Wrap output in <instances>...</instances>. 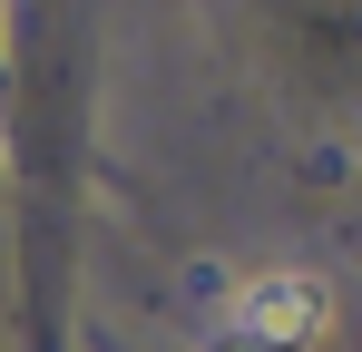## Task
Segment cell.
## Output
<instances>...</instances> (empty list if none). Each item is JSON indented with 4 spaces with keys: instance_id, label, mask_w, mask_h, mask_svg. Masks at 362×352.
I'll return each instance as SVG.
<instances>
[{
    "instance_id": "cell-1",
    "label": "cell",
    "mask_w": 362,
    "mask_h": 352,
    "mask_svg": "<svg viewBox=\"0 0 362 352\" xmlns=\"http://www.w3.org/2000/svg\"><path fill=\"white\" fill-rule=\"evenodd\" d=\"M323 323H333V293L284 264V274H255V284L226 303V323H216L206 352H313Z\"/></svg>"
}]
</instances>
